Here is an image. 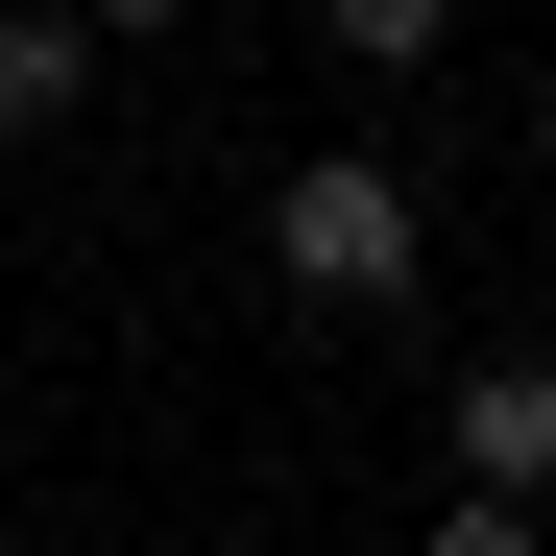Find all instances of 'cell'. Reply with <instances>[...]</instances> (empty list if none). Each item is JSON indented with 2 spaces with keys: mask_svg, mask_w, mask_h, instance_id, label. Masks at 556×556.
<instances>
[{
  "mask_svg": "<svg viewBox=\"0 0 556 556\" xmlns=\"http://www.w3.org/2000/svg\"><path fill=\"white\" fill-rule=\"evenodd\" d=\"M412 266H435V194L388 146H291V194H266V291L291 315H412Z\"/></svg>",
  "mask_w": 556,
  "mask_h": 556,
  "instance_id": "6da1fadb",
  "label": "cell"
},
{
  "mask_svg": "<svg viewBox=\"0 0 556 556\" xmlns=\"http://www.w3.org/2000/svg\"><path fill=\"white\" fill-rule=\"evenodd\" d=\"M98 73H122L98 0H0V146H73V122H98Z\"/></svg>",
  "mask_w": 556,
  "mask_h": 556,
  "instance_id": "7a4b0ae2",
  "label": "cell"
},
{
  "mask_svg": "<svg viewBox=\"0 0 556 556\" xmlns=\"http://www.w3.org/2000/svg\"><path fill=\"white\" fill-rule=\"evenodd\" d=\"M315 25H339L363 73H435V49H459V0H315Z\"/></svg>",
  "mask_w": 556,
  "mask_h": 556,
  "instance_id": "277c9868",
  "label": "cell"
},
{
  "mask_svg": "<svg viewBox=\"0 0 556 556\" xmlns=\"http://www.w3.org/2000/svg\"><path fill=\"white\" fill-rule=\"evenodd\" d=\"M532 169H556V73H532Z\"/></svg>",
  "mask_w": 556,
  "mask_h": 556,
  "instance_id": "52a82bcc",
  "label": "cell"
},
{
  "mask_svg": "<svg viewBox=\"0 0 556 556\" xmlns=\"http://www.w3.org/2000/svg\"><path fill=\"white\" fill-rule=\"evenodd\" d=\"M412 556H556V508H532V484H459V508H435Z\"/></svg>",
  "mask_w": 556,
  "mask_h": 556,
  "instance_id": "5b68a950",
  "label": "cell"
},
{
  "mask_svg": "<svg viewBox=\"0 0 556 556\" xmlns=\"http://www.w3.org/2000/svg\"><path fill=\"white\" fill-rule=\"evenodd\" d=\"M98 25H122V49H169V25H194V0H98Z\"/></svg>",
  "mask_w": 556,
  "mask_h": 556,
  "instance_id": "8992f818",
  "label": "cell"
},
{
  "mask_svg": "<svg viewBox=\"0 0 556 556\" xmlns=\"http://www.w3.org/2000/svg\"><path fill=\"white\" fill-rule=\"evenodd\" d=\"M459 484H532L556 508V363H459Z\"/></svg>",
  "mask_w": 556,
  "mask_h": 556,
  "instance_id": "3957f363",
  "label": "cell"
}]
</instances>
